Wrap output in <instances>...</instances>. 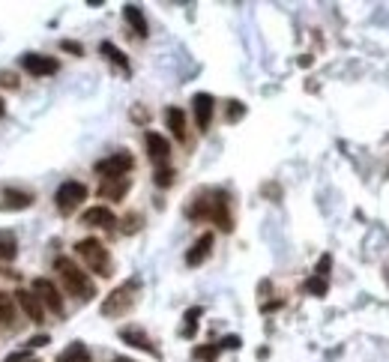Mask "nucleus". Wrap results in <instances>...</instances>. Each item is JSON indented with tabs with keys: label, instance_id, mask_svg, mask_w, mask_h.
Here are the masks:
<instances>
[{
	"label": "nucleus",
	"instance_id": "1",
	"mask_svg": "<svg viewBox=\"0 0 389 362\" xmlns=\"http://www.w3.org/2000/svg\"><path fill=\"white\" fill-rule=\"evenodd\" d=\"M189 219H207V222H216L222 231H231L234 228V219H231V210H228V192L222 189H207L201 192L195 201L189 204Z\"/></svg>",
	"mask_w": 389,
	"mask_h": 362
},
{
	"label": "nucleus",
	"instance_id": "2",
	"mask_svg": "<svg viewBox=\"0 0 389 362\" xmlns=\"http://www.w3.org/2000/svg\"><path fill=\"white\" fill-rule=\"evenodd\" d=\"M54 270L60 272V282H64V288L72 294V296H78V299H93L96 296V288H93V282L87 279V272L75 264V260L69 258H57L54 260Z\"/></svg>",
	"mask_w": 389,
	"mask_h": 362
},
{
	"label": "nucleus",
	"instance_id": "3",
	"mask_svg": "<svg viewBox=\"0 0 389 362\" xmlns=\"http://www.w3.org/2000/svg\"><path fill=\"white\" fill-rule=\"evenodd\" d=\"M75 252H78V258L84 260V267L90 272H96V276H111V255L99 240L87 236V240H81L75 246Z\"/></svg>",
	"mask_w": 389,
	"mask_h": 362
},
{
	"label": "nucleus",
	"instance_id": "4",
	"mask_svg": "<svg viewBox=\"0 0 389 362\" xmlns=\"http://www.w3.org/2000/svg\"><path fill=\"white\" fill-rule=\"evenodd\" d=\"M138 288H141V282H138V279H129V282H123L120 288H114V291L108 294L105 303H102V315H105V318H120V315H126V311L135 306Z\"/></svg>",
	"mask_w": 389,
	"mask_h": 362
},
{
	"label": "nucleus",
	"instance_id": "5",
	"mask_svg": "<svg viewBox=\"0 0 389 362\" xmlns=\"http://www.w3.org/2000/svg\"><path fill=\"white\" fill-rule=\"evenodd\" d=\"M81 201H87V186L84 183H75V180L60 183V189L54 192V204H57L60 213H72Z\"/></svg>",
	"mask_w": 389,
	"mask_h": 362
},
{
	"label": "nucleus",
	"instance_id": "6",
	"mask_svg": "<svg viewBox=\"0 0 389 362\" xmlns=\"http://www.w3.org/2000/svg\"><path fill=\"white\" fill-rule=\"evenodd\" d=\"M135 168V159L129 153H114L102 162H96V174H102L105 180H117V177H126V174Z\"/></svg>",
	"mask_w": 389,
	"mask_h": 362
},
{
	"label": "nucleus",
	"instance_id": "7",
	"mask_svg": "<svg viewBox=\"0 0 389 362\" xmlns=\"http://www.w3.org/2000/svg\"><path fill=\"white\" fill-rule=\"evenodd\" d=\"M30 294H33L36 299H40V303H42L45 308H52L54 315H64V299H60V291H57L48 279H36Z\"/></svg>",
	"mask_w": 389,
	"mask_h": 362
},
{
	"label": "nucleus",
	"instance_id": "8",
	"mask_svg": "<svg viewBox=\"0 0 389 362\" xmlns=\"http://www.w3.org/2000/svg\"><path fill=\"white\" fill-rule=\"evenodd\" d=\"M144 144H147V153H150V159H153V165L168 168L171 144L165 141V135H159V132H147V135H144Z\"/></svg>",
	"mask_w": 389,
	"mask_h": 362
},
{
	"label": "nucleus",
	"instance_id": "9",
	"mask_svg": "<svg viewBox=\"0 0 389 362\" xmlns=\"http://www.w3.org/2000/svg\"><path fill=\"white\" fill-rule=\"evenodd\" d=\"M213 108H216V99H213L210 93H195V99H192V111H195V123H198V129H210Z\"/></svg>",
	"mask_w": 389,
	"mask_h": 362
},
{
	"label": "nucleus",
	"instance_id": "10",
	"mask_svg": "<svg viewBox=\"0 0 389 362\" xmlns=\"http://www.w3.org/2000/svg\"><path fill=\"white\" fill-rule=\"evenodd\" d=\"M21 66L28 69L30 75H54L57 72V60L54 57H45V54H24L21 57Z\"/></svg>",
	"mask_w": 389,
	"mask_h": 362
},
{
	"label": "nucleus",
	"instance_id": "11",
	"mask_svg": "<svg viewBox=\"0 0 389 362\" xmlns=\"http://www.w3.org/2000/svg\"><path fill=\"white\" fill-rule=\"evenodd\" d=\"M210 252H213V234H201L198 240H195V246L186 252V264H189V267H201L210 258Z\"/></svg>",
	"mask_w": 389,
	"mask_h": 362
},
{
	"label": "nucleus",
	"instance_id": "12",
	"mask_svg": "<svg viewBox=\"0 0 389 362\" xmlns=\"http://www.w3.org/2000/svg\"><path fill=\"white\" fill-rule=\"evenodd\" d=\"M81 224H90V228H114L117 216L111 213L108 207H90L87 213L81 216Z\"/></svg>",
	"mask_w": 389,
	"mask_h": 362
},
{
	"label": "nucleus",
	"instance_id": "13",
	"mask_svg": "<svg viewBox=\"0 0 389 362\" xmlns=\"http://www.w3.org/2000/svg\"><path fill=\"white\" fill-rule=\"evenodd\" d=\"M16 299H18V306L24 308V315H28L33 323H42V320H45L42 303H40V299H36L30 291H18V294H16Z\"/></svg>",
	"mask_w": 389,
	"mask_h": 362
},
{
	"label": "nucleus",
	"instance_id": "14",
	"mask_svg": "<svg viewBox=\"0 0 389 362\" xmlns=\"http://www.w3.org/2000/svg\"><path fill=\"white\" fill-rule=\"evenodd\" d=\"M120 339L126 342V344H132V347H138V351H147V354H159L156 347H153V342L147 339V332L144 330H138V327H126V330H120Z\"/></svg>",
	"mask_w": 389,
	"mask_h": 362
},
{
	"label": "nucleus",
	"instance_id": "15",
	"mask_svg": "<svg viewBox=\"0 0 389 362\" xmlns=\"http://www.w3.org/2000/svg\"><path fill=\"white\" fill-rule=\"evenodd\" d=\"M129 192V177H117V180H102L99 186V195L108 198V201H120L123 195Z\"/></svg>",
	"mask_w": 389,
	"mask_h": 362
},
{
	"label": "nucleus",
	"instance_id": "16",
	"mask_svg": "<svg viewBox=\"0 0 389 362\" xmlns=\"http://www.w3.org/2000/svg\"><path fill=\"white\" fill-rule=\"evenodd\" d=\"M123 18L129 21V28L138 33V36H147V18H144V12L141 6H135V4H126L123 6Z\"/></svg>",
	"mask_w": 389,
	"mask_h": 362
},
{
	"label": "nucleus",
	"instance_id": "17",
	"mask_svg": "<svg viewBox=\"0 0 389 362\" xmlns=\"http://www.w3.org/2000/svg\"><path fill=\"white\" fill-rule=\"evenodd\" d=\"M165 123H168V129L174 132V138L186 141V114L180 108H168L165 111Z\"/></svg>",
	"mask_w": 389,
	"mask_h": 362
},
{
	"label": "nucleus",
	"instance_id": "18",
	"mask_svg": "<svg viewBox=\"0 0 389 362\" xmlns=\"http://www.w3.org/2000/svg\"><path fill=\"white\" fill-rule=\"evenodd\" d=\"M57 362H93V359H90V351H87L81 342H72L66 351L57 356Z\"/></svg>",
	"mask_w": 389,
	"mask_h": 362
},
{
	"label": "nucleus",
	"instance_id": "19",
	"mask_svg": "<svg viewBox=\"0 0 389 362\" xmlns=\"http://www.w3.org/2000/svg\"><path fill=\"white\" fill-rule=\"evenodd\" d=\"M18 255V240L12 231H0V260H12Z\"/></svg>",
	"mask_w": 389,
	"mask_h": 362
},
{
	"label": "nucleus",
	"instance_id": "20",
	"mask_svg": "<svg viewBox=\"0 0 389 362\" xmlns=\"http://www.w3.org/2000/svg\"><path fill=\"white\" fill-rule=\"evenodd\" d=\"M99 52H102V54H105V57H108V60H111V64H114V66H120L123 72H129V60H126V54H123L117 45H111V42H102V45H99Z\"/></svg>",
	"mask_w": 389,
	"mask_h": 362
},
{
	"label": "nucleus",
	"instance_id": "21",
	"mask_svg": "<svg viewBox=\"0 0 389 362\" xmlns=\"http://www.w3.org/2000/svg\"><path fill=\"white\" fill-rule=\"evenodd\" d=\"M16 323V306H12L9 294H0V330H9Z\"/></svg>",
	"mask_w": 389,
	"mask_h": 362
},
{
	"label": "nucleus",
	"instance_id": "22",
	"mask_svg": "<svg viewBox=\"0 0 389 362\" xmlns=\"http://www.w3.org/2000/svg\"><path fill=\"white\" fill-rule=\"evenodd\" d=\"M4 201H6V207H12V210H28L33 198H30L28 192H18V189H4Z\"/></svg>",
	"mask_w": 389,
	"mask_h": 362
},
{
	"label": "nucleus",
	"instance_id": "23",
	"mask_svg": "<svg viewBox=\"0 0 389 362\" xmlns=\"http://www.w3.org/2000/svg\"><path fill=\"white\" fill-rule=\"evenodd\" d=\"M198 318H201V308L195 306V308H189V311H186V323H183V339H192V335H195V330H198Z\"/></svg>",
	"mask_w": 389,
	"mask_h": 362
},
{
	"label": "nucleus",
	"instance_id": "24",
	"mask_svg": "<svg viewBox=\"0 0 389 362\" xmlns=\"http://www.w3.org/2000/svg\"><path fill=\"white\" fill-rule=\"evenodd\" d=\"M306 291L315 294V296H323V294H326V279H321V276L309 279V282H306Z\"/></svg>",
	"mask_w": 389,
	"mask_h": 362
},
{
	"label": "nucleus",
	"instance_id": "25",
	"mask_svg": "<svg viewBox=\"0 0 389 362\" xmlns=\"http://www.w3.org/2000/svg\"><path fill=\"white\" fill-rule=\"evenodd\" d=\"M231 108H228V123H234V120H240L243 114H246V105L243 102H237V99H234V102H228Z\"/></svg>",
	"mask_w": 389,
	"mask_h": 362
},
{
	"label": "nucleus",
	"instance_id": "26",
	"mask_svg": "<svg viewBox=\"0 0 389 362\" xmlns=\"http://www.w3.org/2000/svg\"><path fill=\"white\" fill-rule=\"evenodd\" d=\"M174 183V171L171 168H159L156 171V186H171Z\"/></svg>",
	"mask_w": 389,
	"mask_h": 362
},
{
	"label": "nucleus",
	"instance_id": "27",
	"mask_svg": "<svg viewBox=\"0 0 389 362\" xmlns=\"http://www.w3.org/2000/svg\"><path fill=\"white\" fill-rule=\"evenodd\" d=\"M4 362H30V351H21V354H9Z\"/></svg>",
	"mask_w": 389,
	"mask_h": 362
},
{
	"label": "nucleus",
	"instance_id": "28",
	"mask_svg": "<svg viewBox=\"0 0 389 362\" xmlns=\"http://www.w3.org/2000/svg\"><path fill=\"white\" fill-rule=\"evenodd\" d=\"M0 84H4V87H18V78H16V75H9V72H0Z\"/></svg>",
	"mask_w": 389,
	"mask_h": 362
},
{
	"label": "nucleus",
	"instance_id": "29",
	"mask_svg": "<svg viewBox=\"0 0 389 362\" xmlns=\"http://www.w3.org/2000/svg\"><path fill=\"white\" fill-rule=\"evenodd\" d=\"M138 222H141V219H138V216H126V228H123V231H126V234L138 231Z\"/></svg>",
	"mask_w": 389,
	"mask_h": 362
},
{
	"label": "nucleus",
	"instance_id": "30",
	"mask_svg": "<svg viewBox=\"0 0 389 362\" xmlns=\"http://www.w3.org/2000/svg\"><path fill=\"white\" fill-rule=\"evenodd\" d=\"M60 48H64V52H72V54H81V45L78 42H60Z\"/></svg>",
	"mask_w": 389,
	"mask_h": 362
},
{
	"label": "nucleus",
	"instance_id": "31",
	"mask_svg": "<svg viewBox=\"0 0 389 362\" xmlns=\"http://www.w3.org/2000/svg\"><path fill=\"white\" fill-rule=\"evenodd\" d=\"M28 344H30V347H42V344H48V335H40V339H30Z\"/></svg>",
	"mask_w": 389,
	"mask_h": 362
},
{
	"label": "nucleus",
	"instance_id": "32",
	"mask_svg": "<svg viewBox=\"0 0 389 362\" xmlns=\"http://www.w3.org/2000/svg\"><path fill=\"white\" fill-rule=\"evenodd\" d=\"M6 114V105H4V99H0V117H4Z\"/></svg>",
	"mask_w": 389,
	"mask_h": 362
},
{
	"label": "nucleus",
	"instance_id": "33",
	"mask_svg": "<svg viewBox=\"0 0 389 362\" xmlns=\"http://www.w3.org/2000/svg\"><path fill=\"white\" fill-rule=\"evenodd\" d=\"M114 362H132V359H129V356H117Z\"/></svg>",
	"mask_w": 389,
	"mask_h": 362
},
{
	"label": "nucleus",
	"instance_id": "34",
	"mask_svg": "<svg viewBox=\"0 0 389 362\" xmlns=\"http://www.w3.org/2000/svg\"><path fill=\"white\" fill-rule=\"evenodd\" d=\"M30 362H33V359H30Z\"/></svg>",
	"mask_w": 389,
	"mask_h": 362
}]
</instances>
